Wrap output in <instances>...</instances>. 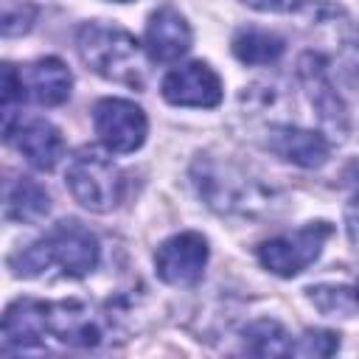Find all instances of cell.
<instances>
[{
  "label": "cell",
  "instance_id": "1",
  "mask_svg": "<svg viewBox=\"0 0 359 359\" xmlns=\"http://www.w3.org/2000/svg\"><path fill=\"white\" fill-rule=\"evenodd\" d=\"M98 258L101 247L95 233L76 219H65L53 224L39 241L11 255L8 266L20 278H36L50 266H59L67 278H84L98 266Z\"/></svg>",
  "mask_w": 359,
  "mask_h": 359
},
{
  "label": "cell",
  "instance_id": "2",
  "mask_svg": "<svg viewBox=\"0 0 359 359\" xmlns=\"http://www.w3.org/2000/svg\"><path fill=\"white\" fill-rule=\"evenodd\" d=\"M191 177L199 196L219 213L255 216L272 210L275 191L264 185L258 177H250L236 163L216 157H196L191 165Z\"/></svg>",
  "mask_w": 359,
  "mask_h": 359
},
{
  "label": "cell",
  "instance_id": "3",
  "mask_svg": "<svg viewBox=\"0 0 359 359\" xmlns=\"http://www.w3.org/2000/svg\"><path fill=\"white\" fill-rule=\"evenodd\" d=\"M76 48L81 62L101 79L132 90L146 84L143 48L129 31L107 22H84L76 34Z\"/></svg>",
  "mask_w": 359,
  "mask_h": 359
},
{
  "label": "cell",
  "instance_id": "4",
  "mask_svg": "<svg viewBox=\"0 0 359 359\" xmlns=\"http://www.w3.org/2000/svg\"><path fill=\"white\" fill-rule=\"evenodd\" d=\"M65 180L73 199L93 213H107L123 199V171L93 146H84L70 157Z\"/></svg>",
  "mask_w": 359,
  "mask_h": 359
},
{
  "label": "cell",
  "instance_id": "5",
  "mask_svg": "<svg viewBox=\"0 0 359 359\" xmlns=\"http://www.w3.org/2000/svg\"><path fill=\"white\" fill-rule=\"evenodd\" d=\"M331 224L328 222H309L306 227L294 230V233H283V236H275V238H266L258 244L255 255L261 261L264 269H269L272 275L278 278H294L300 275L303 269H309L325 241L331 238Z\"/></svg>",
  "mask_w": 359,
  "mask_h": 359
},
{
  "label": "cell",
  "instance_id": "6",
  "mask_svg": "<svg viewBox=\"0 0 359 359\" xmlns=\"http://www.w3.org/2000/svg\"><path fill=\"white\" fill-rule=\"evenodd\" d=\"M93 123L98 140L115 154L140 149L149 132L146 112L129 98H101L93 109Z\"/></svg>",
  "mask_w": 359,
  "mask_h": 359
},
{
  "label": "cell",
  "instance_id": "7",
  "mask_svg": "<svg viewBox=\"0 0 359 359\" xmlns=\"http://www.w3.org/2000/svg\"><path fill=\"white\" fill-rule=\"evenodd\" d=\"M297 76L303 81V90H306L320 123L325 126V132L331 137L342 140L348 135V109H345V101L339 98V93L331 84L325 59L314 50H306L297 62Z\"/></svg>",
  "mask_w": 359,
  "mask_h": 359
},
{
  "label": "cell",
  "instance_id": "8",
  "mask_svg": "<svg viewBox=\"0 0 359 359\" xmlns=\"http://www.w3.org/2000/svg\"><path fill=\"white\" fill-rule=\"evenodd\" d=\"M205 264H208V241L194 230L165 238L154 252L157 275L171 286H194L202 278Z\"/></svg>",
  "mask_w": 359,
  "mask_h": 359
},
{
  "label": "cell",
  "instance_id": "9",
  "mask_svg": "<svg viewBox=\"0 0 359 359\" xmlns=\"http://www.w3.org/2000/svg\"><path fill=\"white\" fill-rule=\"evenodd\" d=\"M45 334L73 348H95L104 339V323L81 300H56L45 303Z\"/></svg>",
  "mask_w": 359,
  "mask_h": 359
},
{
  "label": "cell",
  "instance_id": "10",
  "mask_svg": "<svg viewBox=\"0 0 359 359\" xmlns=\"http://www.w3.org/2000/svg\"><path fill=\"white\" fill-rule=\"evenodd\" d=\"M163 98L174 107H216L222 101V79L208 62H188L165 73Z\"/></svg>",
  "mask_w": 359,
  "mask_h": 359
},
{
  "label": "cell",
  "instance_id": "11",
  "mask_svg": "<svg viewBox=\"0 0 359 359\" xmlns=\"http://www.w3.org/2000/svg\"><path fill=\"white\" fill-rule=\"evenodd\" d=\"M73 76L67 65L56 56H45L17 67V93L20 101H34L45 107H59L70 98Z\"/></svg>",
  "mask_w": 359,
  "mask_h": 359
},
{
  "label": "cell",
  "instance_id": "12",
  "mask_svg": "<svg viewBox=\"0 0 359 359\" xmlns=\"http://www.w3.org/2000/svg\"><path fill=\"white\" fill-rule=\"evenodd\" d=\"M3 137L8 143H14L20 149V154L34 168H39V171H50L62 160V154H65V137H62V132L50 121H45V118H28V121H22V115H20L14 123L3 126Z\"/></svg>",
  "mask_w": 359,
  "mask_h": 359
},
{
  "label": "cell",
  "instance_id": "13",
  "mask_svg": "<svg viewBox=\"0 0 359 359\" xmlns=\"http://www.w3.org/2000/svg\"><path fill=\"white\" fill-rule=\"evenodd\" d=\"M191 25L174 6H160L149 14L143 48L151 62H177L191 48Z\"/></svg>",
  "mask_w": 359,
  "mask_h": 359
},
{
  "label": "cell",
  "instance_id": "14",
  "mask_svg": "<svg viewBox=\"0 0 359 359\" xmlns=\"http://www.w3.org/2000/svg\"><path fill=\"white\" fill-rule=\"evenodd\" d=\"M266 149L272 154H278L280 160L294 163L300 168H320L331 154V146L320 132L300 129V126H292V123L269 126Z\"/></svg>",
  "mask_w": 359,
  "mask_h": 359
},
{
  "label": "cell",
  "instance_id": "15",
  "mask_svg": "<svg viewBox=\"0 0 359 359\" xmlns=\"http://www.w3.org/2000/svg\"><path fill=\"white\" fill-rule=\"evenodd\" d=\"M45 337V300H14L3 314V345L34 348Z\"/></svg>",
  "mask_w": 359,
  "mask_h": 359
},
{
  "label": "cell",
  "instance_id": "16",
  "mask_svg": "<svg viewBox=\"0 0 359 359\" xmlns=\"http://www.w3.org/2000/svg\"><path fill=\"white\" fill-rule=\"evenodd\" d=\"M50 210V196L45 185L31 177H20L6 191V219L8 222H39Z\"/></svg>",
  "mask_w": 359,
  "mask_h": 359
},
{
  "label": "cell",
  "instance_id": "17",
  "mask_svg": "<svg viewBox=\"0 0 359 359\" xmlns=\"http://www.w3.org/2000/svg\"><path fill=\"white\" fill-rule=\"evenodd\" d=\"M233 53L244 65H272L283 53V39L264 28H241L233 36Z\"/></svg>",
  "mask_w": 359,
  "mask_h": 359
},
{
  "label": "cell",
  "instance_id": "18",
  "mask_svg": "<svg viewBox=\"0 0 359 359\" xmlns=\"http://www.w3.org/2000/svg\"><path fill=\"white\" fill-rule=\"evenodd\" d=\"M292 337L278 320H258L244 331V351L252 356H289Z\"/></svg>",
  "mask_w": 359,
  "mask_h": 359
},
{
  "label": "cell",
  "instance_id": "19",
  "mask_svg": "<svg viewBox=\"0 0 359 359\" xmlns=\"http://www.w3.org/2000/svg\"><path fill=\"white\" fill-rule=\"evenodd\" d=\"M36 3L34 0H0V28L3 36H20L34 28Z\"/></svg>",
  "mask_w": 359,
  "mask_h": 359
},
{
  "label": "cell",
  "instance_id": "20",
  "mask_svg": "<svg viewBox=\"0 0 359 359\" xmlns=\"http://www.w3.org/2000/svg\"><path fill=\"white\" fill-rule=\"evenodd\" d=\"M339 348V334L325 328H309L297 339H292L289 356H331Z\"/></svg>",
  "mask_w": 359,
  "mask_h": 359
},
{
  "label": "cell",
  "instance_id": "21",
  "mask_svg": "<svg viewBox=\"0 0 359 359\" xmlns=\"http://www.w3.org/2000/svg\"><path fill=\"white\" fill-rule=\"evenodd\" d=\"M309 297H311V303L320 309V311H325V314H345L353 303H356V297H353V292L351 289H345V286H311L309 289Z\"/></svg>",
  "mask_w": 359,
  "mask_h": 359
},
{
  "label": "cell",
  "instance_id": "22",
  "mask_svg": "<svg viewBox=\"0 0 359 359\" xmlns=\"http://www.w3.org/2000/svg\"><path fill=\"white\" fill-rule=\"evenodd\" d=\"M241 3L258 11H272V14H286V11L300 8V0H241Z\"/></svg>",
  "mask_w": 359,
  "mask_h": 359
},
{
  "label": "cell",
  "instance_id": "23",
  "mask_svg": "<svg viewBox=\"0 0 359 359\" xmlns=\"http://www.w3.org/2000/svg\"><path fill=\"white\" fill-rule=\"evenodd\" d=\"M345 230H348V238H351V244L359 250V194L348 202V208H345Z\"/></svg>",
  "mask_w": 359,
  "mask_h": 359
},
{
  "label": "cell",
  "instance_id": "24",
  "mask_svg": "<svg viewBox=\"0 0 359 359\" xmlns=\"http://www.w3.org/2000/svg\"><path fill=\"white\" fill-rule=\"evenodd\" d=\"M353 297H356V306H359V280H356V286H353Z\"/></svg>",
  "mask_w": 359,
  "mask_h": 359
},
{
  "label": "cell",
  "instance_id": "25",
  "mask_svg": "<svg viewBox=\"0 0 359 359\" xmlns=\"http://www.w3.org/2000/svg\"><path fill=\"white\" fill-rule=\"evenodd\" d=\"M356 48H359V25H356Z\"/></svg>",
  "mask_w": 359,
  "mask_h": 359
},
{
  "label": "cell",
  "instance_id": "26",
  "mask_svg": "<svg viewBox=\"0 0 359 359\" xmlns=\"http://www.w3.org/2000/svg\"><path fill=\"white\" fill-rule=\"evenodd\" d=\"M118 3H129V0H118Z\"/></svg>",
  "mask_w": 359,
  "mask_h": 359
}]
</instances>
